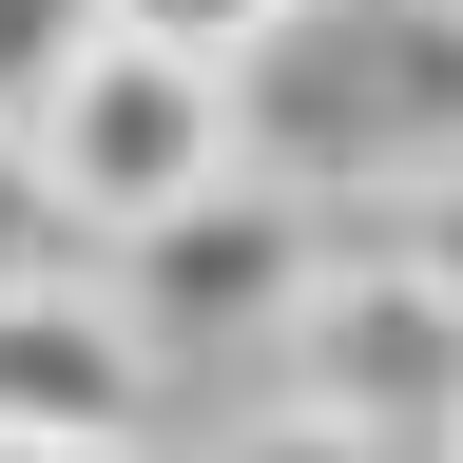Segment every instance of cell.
<instances>
[{
  "label": "cell",
  "instance_id": "cell-9",
  "mask_svg": "<svg viewBox=\"0 0 463 463\" xmlns=\"http://www.w3.org/2000/svg\"><path fill=\"white\" fill-rule=\"evenodd\" d=\"M386 251H405V270H425L444 309H463V174H444V194H405V213H386Z\"/></svg>",
  "mask_w": 463,
  "mask_h": 463
},
{
  "label": "cell",
  "instance_id": "cell-6",
  "mask_svg": "<svg viewBox=\"0 0 463 463\" xmlns=\"http://www.w3.org/2000/svg\"><path fill=\"white\" fill-rule=\"evenodd\" d=\"M97 39H116V0H0V136H39Z\"/></svg>",
  "mask_w": 463,
  "mask_h": 463
},
{
  "label": "cell",
  "instance_id": "cell-4",
  "mask_svg": "<svg viewBox=\"0 0 463 463\" xmlns=\"http://www.w3.org/2000/svg\"><path fill=\"white\" fill-rule=\"evenodd\" d=\"M328 251H347V213L270 194V174H232L213 213H174V232H136V251H116V309L155 328V367H194V347H289V309L328 289Z\"/></svg>",
  "mask_w": 463,
  "mask_h": 463
},
{
  "label": "cell",
  "instance_id": "cell-1",
  "mask_svg": "<svg viewBox=\"0 0 463 463\" xmlns=\"http://www.w3.org/2000/svg\"><path fill=\"white\" fill-rule=\"evenodd\" d=\"M232 136H251L270 194L386 232L405 194L463 174V0H309V20L232 78Z\"/></svg>",
  "mask_w": 463,
  "mask_h": 463
},
{
  "label": "cell",
  "instance_id": "cell-8",
  "mask_svg": "<svg viewBox=\"0 0 463 463\" xmlns=\"http://www.w3.org/2000/svg\"><path fill=\"white\" fill-rule=\"evenodd\" d=\"M58 270H78V213H58L39 136H0V309H20V289H58Z\"/></svg>",
  "mask_w": 463,
  "mask_h": 463
},
{
  "label": "cell",
  "instance_id": "cell-11",
  "mask_svg": "<svg viewBox=\"0 0 463 463\" xmlns=\"http://www.w3.org/2000/svg\"><path fill=\"white\" fill-rule=\"evenodd\" d=\"M0 463H174V444H0Z\"/></svg>",
  "mask_w": 463,
  "mask_h": 463
},
{
  "label": "cell",
  "instance_id": "cell-10",
  "mask_svg": "<svg viewBox=\"0 0 463 463\" xmlns=\"http://www.w3.org/2000/svg\"><path fill=\"white\" fill-rule=\"evenodd\" d=\"M213 463H386V444H347V425H289V405H270V425H251V444H213Z\"/></svg>",
  "mask_w": 463,
  "mask_h": 463
},
{
  "label": "cell",
  "instance_id": "cell-2",
  "mask_svg": "<svg viewBox=\"0 0 463 463\" xmlns=\"http://www.w3.org/2000/svg\"><path fill=\"white\" fill-rule=\"evenodd\" d=\"M270 405H289V425L386 444V463H444V444H463V309L386 251V232H347L328 289H309L289 347H270Z\"/></svg>",
  "mask_w": 463,
  "mask_h": 463
},
{
  "label": "cell",
  "instance_id": "cell-3",
  "mask_svg": "<svg viewBox=\"0 0 463 463\" xmlns=\"http://www.w3.org/2000/svg\"><path fill=\"white\" fill-rule=\"evenodd\" d=\"M39 174H58V213L78 232H174V213H213L232 174H251V136H232V78L213 58H155V39H97L78 78H58L39 116Z\"/></svg>",
  "mask_w": 463,
  "mask_h": 463
},
{
  "label": "cell",
  "instance_id": "cell-7",
  "mask_svg": "<svg viewBox=\"0 0 463 463\" xmlns=\"http://www.w3.org/2000/svg\"><path fill=\"white\" fill-rule=\"evenodd\" d=\"M289 20H309V0H116V39H155V58H213V78H251Z\"/></svg>",
  "mask_w": 463,
  "mask_h": 463
},
{
  "label": "cell",
  "instance_id": "cell-5",
  "mask_svg": "<svg viewBox=\"0 0 463 463\" xmlns=\"http://www.w3.org/2000/svg\"><path fill=\"white\" fill-rule=\"evenodd\" d=\"M155 328L116 309V270H58L0 309V444H155Z\"/></svg>",
  "mask_w": 463,
  "mask_h": 463
}]
</instances>
